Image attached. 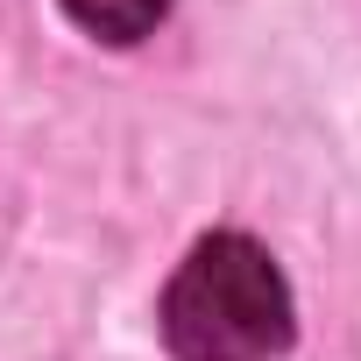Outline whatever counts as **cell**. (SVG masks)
Returning a JSON list of instances; mask_svg holds the SVG:
<instances>
[{
	"label": "cell",
	"instance_id": "6da1fadb",
	"mask_svg": "<svg viewBox=\"0 0 361 361\" xmlns=\"http://www.w3.org/2000/svg\"><path fill=\"white\" fill-rule=\"evenodd\" d=\"M156 326L177 361H276L298 333V305L276 255L255 234L220 227L199 234L177 276L163 283Z\"/></svg>",
	"mask_w": 361,
	"mask_h": 361
},
{
	"label": "cell",
	"instance_id": "7a4b0ae2",
	"mask_svg": "<svg viewBox=\"0 0 361 361\" xmlns=\"http://www.w3.org/2000/svg\"><path fill=\"white\" fill-rule=\"evenodd\" d=\"M64 15L85 29V36H99V43H142V36H156V22L170 15V0H64Z\"/></svg>",
	"mask_w": 361,
	"mask_h": 361
}]
</instances>
